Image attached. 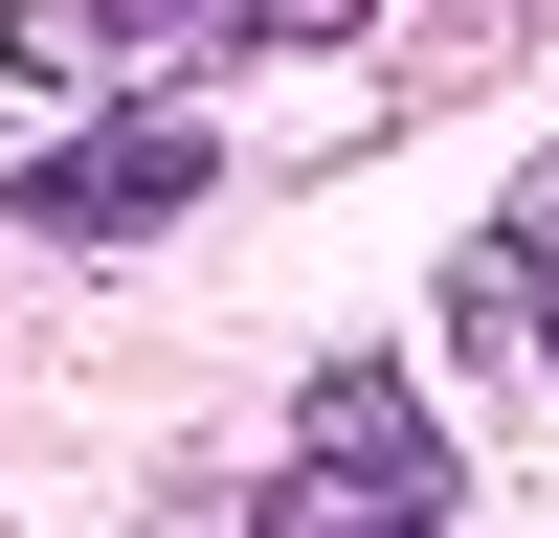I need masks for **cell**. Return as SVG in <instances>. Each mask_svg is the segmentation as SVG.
<instances>
[{
  "mask_svg": "<svg viewBox=\"0 0 559 538\" xmlns=\"http://www.w3.org/2000/svg\"><path fill=\"white\" fill-rule=\"evenodd\" d=\"M247 538H448V404L403 382V359H313L292 471H269Z\"/></svg>",
  "mask_w": 559,
  "mask_h": 538,
  "instance_id": "cell-1",
  "label": "cell"
},
{
  "mask_svg": "<svg viewBox=\"0 0 559 538\" xmlns=\"http://www.w3.org/2000/svg\"><path fill=\"white\" fill-rule=\"evenodd\" d=\"M202 113H112V134H68V157H45L23 179V224H68V247H134V224H179V202H202Z\"/></svg>",
  "mask_w": 559,
  "mask_h": 538,
  "instance_id": "cell-2",
  "label": "cell"
},
{
  "mask_svg": "<svg viewBox=\"0 0 559 538\" xmlns=\"http://www.w3.org/2000/svg\"><path fill=\"white\" fill-rule=\"evenodd\" d=\"M157 45H202L179 0H0V68L23 90H134Z\"/></svg>",
  "mask_w": 559,
  "mask_h": 538,
  "instance_id": "cell-3",
  "label": "cell"
},
{
  "mask_svg": "<svg viewBox=\"0 0 559 538\" xmlns=\"http://www.w3.org/2000/svg\"><path fill=\"white\" fill-rule=\"evenodd\" d=\"M492 247H515V314H537V359H559V157H537V202L492 224Z\"/></svg>",
  "mask_w": 559,
  "mask_h": 538,
  "instance_id": "cell-4",
  "label": "cell"
}]
</instances>
